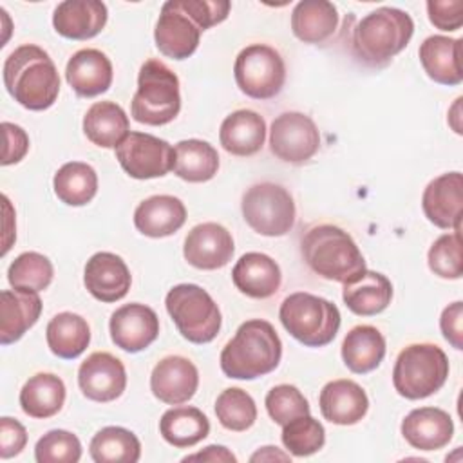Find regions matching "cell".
I'll list each match as a JSON object with an SVG mask.
<instances>
[{
	"instance_id": "1",
	"label": "cell",
	"mask_w": 463,
	"mask_h": 463,
	"mask_svg": "<svg viewBox=\"0 0 463 463\" xmlns=\"http://www.w3.org/2000/svg\"><path fill=\"white\" fill-rule=\"evenodd\" d=\"M4 85L24 109L45 110L60 92V76L51 56L34 43L16 47L4 61Z\"/></svg>"
},
{
	"instance_id": "2",
	"label": "cell",
	"mask_w": 463,
	"mask_h": 463,
	"mask_svg": "<svg viewBox=\"0 0 463 463\" xmlns=\"http://www.w3.org/2000/svg\"><path fill=\"white\" fill-rule=\"evenodd\" d=\"M282 342L275 327L262 318L246 320L221 351V369L228 378L255 380L277 369Z\"/></svg>"
},
{
	"instance_id": "3",
	"label": "cell",
	"mask_w": 463,
	"mask_h": 463,
	"mask_svg": "<svg viewBox=\"0 0 463 463\" xmlns=\"http://www.w3.org/2000/svg\"><path fill=\"white\" fill-rule=\"evenodd\" d=\"M414 22L398 7H378L362 16L353 27L351 49L367 65H383L411 42Z\"/></svg>"
},
{
	"instance_id": "4",
	"label": "cell",
	"mask_w": 463,
	"mask_h": 463,
	"mask_svg": "<svg viewBox=\"0 0 463 463\" xmlns=\"http://www.w3.org/2000/svg\"><path fill=\"white\" fill-rule=\"evenodd\" d=\"M306 264L322 279L347 282L365 269V259L353 237L335 224H318L302 237Z\"/></svg>"
},
{
	"instance_id": "5",
	"label": "cell",
	"mask_w": 463,
	"mask_h": 463,
	"mask_svg": "<svg viewBox=\"0 0 463 463\" xmlns=\"http://www.w3.org/2000/svg\"><path fill=\"white\" fill-rule=\"evenodd\" d=\"M181 110L179 80L159 60H146L137 74V90L130 103L132 118L150 127L166 125Z\"/></svg>"
},
{
	"instance_id": "6",
	"label": "cell",
	"mask_w": 463,
	"mask_h": 463,
	"mask_svg": "<svg viewBox=\"0 0 463 463\" xmlns=\"http://www.w3.org/2000/svg\"><path fill=\"white\" fill-rule=\"evenodd\" d=\"M284 329L307 347H322L333 342L340 327L338 307L318 295L297 291L288 295L279 309Z\"/></svg>"
},
{
	"instance_id": "7",
	"label": "cell",
	"mask_w": 463,
	"mask_h": 463,
	"mask_svg": "<svg viewBox=\"0 0 463 463\" xmlns=\"http://www.w3.org/2000/svg\"><path fill=\"white\" fill-rule=\"evenodd\" d=\"M449 376V358L434 344H412L400 351L392 385L407 400H421L438 392Z\"/></svg>"
},
{
	"instance_id": "8",
	"label": "cell",
	"mask_w": 463,
	"mask_h": 463,
	"mask_svg": "<svg viewBox=\"0 0 463 463\" xmlns=\"http://www.w3.org/2000/svg\"><path fill=\"white\" fill-rule=\"evenodd\" d=\"M168 315L177 331L192 344L212 342L222 324L219 306L206 289L197 284H177L165 298Z\"/></svg>"
},
{
	"instance_id": "9",
	"label": "cell",
	"mask_w": 463,
	"mask_h": 463,
	"mask_svg": "<svg viewBox=\"0 0 463 463\" xmlns=\"http://www.w3.org/2000/svg\"><path fill=\"white\" fill-rule=\"evenodd\" d=\"M242 217L246 224L266 237L286 235L295 226V203L291 194L275 183H259L242 195Z\"/></svg>"
},
{
	"instance_id": "10",
	"label": "cell",
	"mask_w": 463,
	"mask_h": 463,
	"mask_svg": "<svg viewBox=\"0 0 463 463\" xmlns=\"http://www.w3.org/2000/svg\"><path fill=\"white\" fill-rule=\"evenodd\" d=\"M237 87L253 99L275 98L286 81V65L279 51L266 43L244 47L233 63Z\"/></svg>"
},
{
	"instance_id": "11",
	"label": "cell",
	"mask_w": 463,
	"mask_h": 463,
	"mask_svg": "<svg viewBox=\"0 0 463 463\" xmlns=\"http://www.w3.org/2000/svg\"><path fill=\"white\" fill-rule=\"evenodd\" d=\"M320 146V134L315 121L297 110L279 114L269 128V150L284 163L302 165Z\"/></svg>"
},
{
	"instance_id": "12",
	"label": "cell",
	"mask_w": 463,
	"mask_h": 463,
	"mask_svg": "<svg viewBox=\"0 0 463 463\" xmlns=\"http://www.w3.org/2000/svg\"><path fill=\"white\" fill-rule=\"evenodd\" d=\"M174 148L168 141L145 132H128L116 146V159L134 179L166 175L174 166Z\"/></svg>"
},
{
	"instance_id": "13",
	"label": "cell",
	"mask_w": 463,
	"mask_h": 463,
	"mask_svg": "<svg viewBox=\"0 0 463 463\" xmlns=\"http://www.w3.org/2000/svg\"><path fill=\"white\" fill-rule=\"evenodd\" d=\"M203 29L188 16L179 0H168L163 4L154 40L161 54L172 60H184L192 56L199 45Z\"/></svg>"
},
{
	"instance_id": "14",
	"label": "cell",
	"mask_w": 463,
	"mask_h": 463,
	"mask_svg": "<svg viewBox=\"0 0 463 463\" xmlns=\"http://www.w3.org/2000/svg\"><path fill=\"white\" fill-rule=\"evenodd\" d=\"M78 385L92 402L107 403L119 398L127 387V371L119 358L110 353L96 351L81 362Z\"/></svg>"
},
{
	"instance_id": "15",
	"label": "cell",
	"mask_w": 463,
	"mask_h": 463,
	"mask_svg": "<svg viewBox=\"0 0 463 463\" xmlns=\"http://www.w3.org/2000/svg\"><path fill=\"white\" fill-rule=\"evenodd\" d=\"M425 217L441 230L461 232L463 175L461 172L441 174L432 179L421 195Z\"/></svg>"
},
{
	"instance_id": "16",
	"label": "cell",
	"mask_w": 463,
	"mask_h": 463,
	"mask_svg": "<svg viewBox=\"0 0 463 463\" xmlns=\"http://www.w3.org/2000/svg\"><path fill=\"white\" fill-rule=\"evenodd\" d=\"M109 329L112 342L119 349L127 353H139L157 338L159 318L152 307L132 302L112 313Z\"/></svg>"
},
{
	"instance_id": "17",
	"label": "cell",
	"mask_w": 463,
	"mask_h": 463,
	"mask_svg": "<svg viewBox=\"0 0 463 463\" xmlns=\"http://www.w3.org/2000/svg\"><path fill=\"white\" fill-rule=\"evenodd\" d=\"M233 237L217 222H203L194 226L183 246V255L197 269H219L233 257Z\"/></svg>"
},
{
	"instance_id": "18",
	"label": "cell",
	"mask_w": 463,
	"mask_h": 463,
	"mask_svg": "<svg viewBox=\"0 0 463 463\" xmlns=\"http://www.w3.org/2000/svg\"><path fill=\"white\" fill-rule=\"evenodd\" d=\"M199 385L197 367L184 356L170 354L159 360L150 374L152 394L168 405L188 402Z\"/></svg>"
},
{
	"instance_id": "19",
	"label": "cell",
	"mask_w": 463,
	"mask_h": 463,
	"mask_svg": "<svg viewBox=\"0 0 463 463\" xmlns=\"http://www.w3.org/2000/svg\"><path fill=\"white\" fill-rule=\"evenodd\" d=\"M83 282L94 298L101 302H116L128 293L132 277L119 255L98 251L85 264Z\"/></svg>"
},
{
	"instance_id": "20",
	"label": "cell",
	"mask_w": 463,
	"mask_h": 463,
	"mask_svg": "<svg viewBox=\"0 0 463 463\" xmlns=\"http://www.w3.org/2000/svg\"><path fill=\"white\" fill-rule=\"evenodd\" d=\"M107 18L109 11L101 0H65L56 5L52 25L63 38L89 40L101 33Z\"/></svg>"
},
{
	"instance_id": "21",
	"label": "cell",
	"mask_w": 463,
	"mask_h": 463,
	"mask_svg": "<svg viewBox=\"0 0 463 463\" xmlns=\"http://www.w3.org/2000/svg\"><path fill=\"white\" fill-rule=\"evenodd\" d=\"M402 434L412 449L439 450L452 439L454 423L443 409L420 407L403 418Z\"/></svg>"
},
{
	"instance_id": "22",
	"label": "cell",
	"mask_w": 463,
	"mask_h": 463,
	"mask_svg": "<svg viewBox=\"0 0 463 463\" xmlns=\"http://www.w3.org/2000/svg\"><path fill=\"white\" fill-rule=\"evenodd\" d=\"M65 80L81 98L99 96L112 83V63L98 49H80L67 61Z\"/></svg>"
},
{
	"instance_id": "23",
	"label": "cell",
	"mask_w": 463,
	"mask_h": 463,
	"mask_svg": "<svg viewBox=\"0 0 463 463\" xmlns=\"http://www.w3.org/2000/svg\"><path fill=\"white\" fill-rule=\"evenodd\" d=\"M324 420L335 425H354L369 409L365 391L353 380H333L324 385L318 396Z\"/></svg>"
},
{
	"instance_id": "24",
	"label": "cell",
	"mask_w": 463,
	"mask_h": 463,
	"mask_svg": "<svg viewBox=\"0 0 463 463\" xmlns=\"http://www.w3.org/2000/svg\"><path fill=\"white\" fill-rule=\"evenodd\" d=\"M232 280L246 297L269 298L279 291L282 275L279 264L269 255L248 251L235 262Z\"/></svg>"
},
{
	"instance_id": "25",
	"label": "cell",
	"mask_w": 463,
	"mask_h": 463,
	"mask_svg": "<svg viewBox=\"0 0 463 463\" xmlns=\"http://www.w3.org/2000/svg\"><path fill=\"white\" fill-rule=\"evenodd\" d=\"M42 313V298L29 289H4L0 293V344L9 345L33 327Z\"/></svg>"
},
{
	"instance_id": "26",
	"label": "cell",
	"mask_w": 463,
	"mask_h": 463,
	"mask_svg": "<svg viewBox=\"0 0 463 463\" xmlns=\"http://www.w3.org/2000/svg\"><path fill=\"white\" fill-rule=\"evenodd\" d=\"M461 38L434 34L420 45V61L430 80L441 85H459L463 81L461 69Z\"/></svg>"
},
{
	"instance_id": "27",
	"label": "cell",
	"mask_w": 463,
	"mask_h": 463,
	"mask_svg": "<svg viewBox=\"0 0 463 463\" xmlns=\"http://www.w3.org/2000/svg\"><path fill=\"white\" fill-rule=\"evenodd\" d=\"M342 298L354 315L373 317L391 304L392 284L385 275L365 268L344 282Z\"/></svg>"
},
{
	"instance_id": "28",
	"label": "cell",
	"mask_w": 463,
	"mask_h": 463,
	"mask_svg": "<svg viewBox=\"0 0 463 463\" xmlns=\"http://www.w3.org/2000/svg\"><path fill=\"white\" fill-rule=\"evenodd\" d=\"M219 141L222 148L233 156H253L266 141V121L255 110H235L221 123Z\"/></svg>"
},
{
	"instance_id": "29",
	"label": "cell",
	"mask_w": 463,
	"mask_h": 463,
	"mask_svg": "<svg viewBox=\"0 0 463 463\" xmlns=\"http://www.w3.org/2000/svg\"><path fill=\"white\" fill-rule=\"evenodd\" d=\"M186 221V208L174 195H152L141 201L134 212L137 232L146 237L161 239L175 233Z\"/></svg>"
},
{
	"instance_id": "30",
	"label": "cell",
	"mask_w": 463,
	"mask_h": 463,
	"mask_svg": "<svg viewBox=\"0 0 463 463\" xmlns=\"http://www.w3.org/2000/svg\"><path fill=\"white\" fill-rule=\"evenodd\" d=\"M338 11L327 0H302L291 13V31L304 43H322L333 36Z\"/></svg>"
},
{
	"instance_id": "31",
	"label": "cell",
	"mask_w": 463,
	"mask_h": 463,
	"mask_svg": "<svg viewBox=\"0 0 463 463\" xmlns=\"http://www.w3.org/2000/svg\"><path fill=\"white\" fill-rule=\"evenodd\" d=\"M128 116L114 101H96L83 116L87 139L103 148H116L128 134Z\"/></svg>"
},
{
	"instance_id": "32",
	"label": "cell",
	"mask_w": 463,
	"mask_h": 463,
	"mask_svg": "<svg viewBox=\"0 0 463 463\" xmlns=\"http://www.w3.org/2000/svg\"><path fill=\"white\" fill-rule=\"evenodd\" d=\"M385 356V338L374 326L353 327L342 342V360L351 373L374 371Z\"/></svg>"
},
{
	"instance_id": "33",
	"label": "cell",
	"mask_w": 463,
	"mask_h": 463,
	"mask_svg": "<svg viewBox=\"0 0 463 463\" xmlns=\"http://www.w3.org/2000/svg\"><path fill=\"white\" fill-rule=\"evenodd\" d=\"M65 403V383L52 373H38L31 376L20 391L22 411L38 420H45L60 412Z\"/></svg>"
},
{
	"instance_id": "34",
	"label": "cell",
	"mask_w": 463,
	"mask_h": 463,
	"mask_svg": "<svg viewBox=\"0 0 463 463\" xmlns=\"http://www.w3.org/2000/svg\"><path fill=\"white\" fill-rule=\"evenodd\" d=\"M45 338L52 354L63 360H72L87 349L90 342V327L83 317L63 311L51 318L45 329Z\"/></svg>"
},
{
	"instance_id": "35",
	"label": "cell",
	"mask_w": 463,
	"mask_h": 463,
	"mask_svg": "<svg viewBox=\"0 0 463 463\" xmlns=\"http://www.w3.org/2000/svg\"><path fill=\"white\" fill-rule=\"evenodd\" d=\"M174 174L188 183L210 181L219 170L217 150L203 139H183L174 146Z\"/></svg>"
},
{
	"instance_id": "36",
	"label": "cell",
	"mask_w": 463,
	"mask_h": 463,
	"mask_svg": "<svg viewBox=\"0 0 463 463\" xmlns=\"http://www.w3.org/2000/svg\"><path fill=\"white\" fill-rule=\"evenodd\" d=\"M159 432L172 447L188 449L208 436L210 421L197 407H174L161 416Z\"/></svg>"
},
{
	"instance_id": "37",
	"label": "cell",
	"mask_w": 463,
	"mask_h": 463,
	"mask_svg": "<svg viewBox=\"0 0 463 463\" xmlns=\"http://www.w3.org/2000/svg\"><path fill=\"white\" fill-rule=\"evenodd\" d=\"M56 197L69 206L90 203L98 192L96 170L81 161H71L58 168L52 179Z\"/></svg>"
},
{
	"instance_id": "38",
	"label": "cell",
	"mask_w": 463,
	"mask_h": 463,
	"mask_svg": "<svg viewBox=\"0 0 463 463\" xmlns=\"http://www.w3.org/2000/svg\"><path fill=\"white\" fill-rule=\"evenodd\" d=\"M89 452L96 463H136L141 458V443L132 430L110 425L92 436Z\"/></svg>"
},
{
	"instance_id": "39",
	"label": "cell",
	"mask_w": 463,
	"mask_h": 463,
	"mask_svg": "<svg viewBox=\"0 0 463 463\" xmlns=\"http://www.w3.org/2000/svg\"><path fill=\"white\" fill-rule=\"evenodd\" d=\"M52 262L38 251L20 253L7 269V280L13 288L29 289L36 293L49 288V284L52 282Z\"/></svg>"
},
{
	"instance_id": "40",
	"label": "cell",
	"mask_w": 463,
	"mask_h": 463,
	"mask_svg": "<svg viewBox=\"0 0 463 463\" xmlns=\"http://www.w3.org/2000/svg\"><path fill=\"white\" fill-rule=\"evenodd\" d=\"M215 416L224 429L242 432L255 423L257 405L246 391L239 387H230L217 396Z\"/></svg>"
},
{
	"instance_id": "41",
	"label": "cell",
	"mask_w": 463,
	"mask_h": 463,
	"mask_svg": "<svg viewBox=\"0 0 463 463\" xmlns=\"http://www.w3.org/2000/svg\"><path fill=\"white\" fill-rule=\"evenodd\" d=\"M280 438L291 456L306 458L324 447L326 430L318 420H315L311 414H306L282 425Z\"/></svg>"
},
{
	"instance_id": "42",
	"label": "cell",
	"mask_w": 463,
	"mask_h": 463,
	"mask_svg": "<svg viewBox=\"0 0 463 463\" xmlns=\"http://www.w3.org/2000/svg\"><path fill=\"white\" fill-rule=\"evenodd\" d=\"M429 268L441 279H459L463 275L461 232L439 235L427 255Z\"/></svg>"
},
{
	"instance_id": "43",
	"label": "cell",
	"mask_w": 463,
	"mask_h": 463,
	"mask_svg": "<svg viewBox=\"0 0 463 463\" xmlns=\"http://www.w3.org/2000/svg\"><path fill=\"white\" fill-rule=\"evenodd\" d=\"M81 458V443L76 434L54 429L45 432L34 447L38 463H78Z\"/></svg>"
},
{
	"instance_id": "44",
	"label": "cell",
	"mask_w": 463,
	"mask_h": 463,
	"mask_svg": "<svg viewBox=\"0 0 463 463\" xmlns=\"http://www.w3.org/2000/svg\"><path fill=\"white\" fill-rule=\"evenodd\" d=\"M266 411L277 425H286L293 418L309 414V403L304 394L289 383L275 385L266 394Z\"/></svg>"
},
{
	"instance_id": "45",
	"label": "cell",
	"mask_w": 463,
	"mask_h": 463,
	"mask_svg": "<svg viewBox=\"0 0 463 463\" xmlns=\"http://www.w3.org/2000/svg\"><path fill=\"white\" fill-rule=\"evenodd\" d=\"M188 16L203 29H210L224 22L230 14L232 4L228 0H179Z\"/></svg>"
},
{
	"instance_id": "46",
	"label": "cell",
	"mask_w": 463,
	"mask_h": 463,
	"mask_svg": "<svg viewBox=\"0 0 463 463\" xmlns=\"http://www.w3.org/2000/svg\"><path fill=\"white\" fill-rule=\"evenodd\" d=\"M429 20L441 31H456L463 24V2L461 0H429Z\"/></svg>"
},
{
	"instance_id": "47",
	"label": "cell",
	"mask_w": 463,
	"mask_h": 463,
	"mask_svg": "<svg viewBox=\"0 0 463 463\" xmlns=\"http://www.w3.org/2000/svg\"><path fill=\"white\" fill-rule=\"evenodd\" d=\"M27 443L25 427L9 416L0 418V458L7 459L22 452Z\"/></svg>"
},
{
	"instance_id": "48",
	"label": "cell",
	"mask_w": 463,
	"mask_h": 463,
	"mask_svg": "<svg viewBox=\"0 0 463 463\" xmlns=\"http://www.w3.org/2000/svg\"><path fill=\"white\" fill-rule=\"evenodd\" d=\"M2 130H4V154H2V165H13L24 159V156L29 150V137L25 134V130L14 123L4 121L2 123Z\"/></svg>"
},
{
	"instance_id": "49",
	"label": "cell",
	"mask_w": 463,
	"mask_h": 463,
	"mask_svg": "<svg viewBox=\"0 0 463 463\" xmlns=\"http://www.w3.org/2000/svg\"><path fill=\"white\" fill-rule=\"evenodd\" d=\"M463 302L456 300L449 304L439 318V327L445 336V340L454 347V349H463Z\"/></svg>"
},
{
	"instance_id": "50",
	"label": "cell",
	"mask_w": 463,
	"mask_h": 463,
	"mask_svg": "<svg viewBox=\"0 0 463 463\" xmlns=\"http://www.w3.org/2000/svg\"><path fill=\"white\" fill-rule=\"evenodd\" d=\"M183 461H212V463H235L237 458L222 445H208L204 450L184 456Z\"/></svg>"
},
{
	"instance_id": "51",
	"label": "cell",
	"mask_w": 463,
	"mask_h": 463,
	"mask_svg": "<svg viewBox=\"0 0 463 463\" xmlns=\"http://www.w3.org/2000/svg\"><path fill=\"white\" fill-rule=\"evenodd\" d=\"M275 459L289 461V459H291V456H289V454H286V452H282V450H279L277 447L268 445V447L259 449V450H257L255 454H251V458H250V461H275Z\"/></svg>"
}]
</instances>
